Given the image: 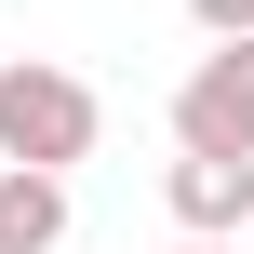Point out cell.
Instances as JSON below:
<instances>
[{
    "label": "cell",
    "mask_w": 254,
    "mask_h": 254,
    "mask_svg": "<svg viewBox=\"0 0 254 254\" xmlns=\"http://www.w3.org/2000/svg\"><path fill=\"white\" fill-rule=\"evenodd\" d=\"M94 134H107L94 80H67L40 54L0 67V174H67V161H94Z\"/></svg>",
    "instance_id": "obj_1"
},
{
    "label": "cell",
    "mask_w": 254,
    "mask_h": 254,
    "mask_svg": "<svg viewBox=\"0 0 254 254\" xmlns=\"http://www.w3.org/2000/svg\"><path fill=\"white\" fill-rule=\"evenodd\" d=\"M174 161H254V40H214L174 80Z\"/></svg>",
    "instance_id": "obj_2"
},
{
    "label": "cell",
    "mask_w": 254,
    "mask_h": 254,
    "mask_svg": "<svg viewBox=\"0 0 254 254\" xmlns=\"http://www.w3.org/2000/svg\"><path fill=\"white\" fill-rule=\"evenodd\" d=\"M161 201H174L188 241H241V228H254V161H174Z\"/></svg>",
    "instance_id": "obj_3"
},
{
    "label": "cell",
    "mask_w": 254,
    "mask_h": 254,
    "mask_svg": "<svg viewBox=\"0 0 254 254\" xmlns=\"http://www.w3.org/2000/svg\"><path fill=\"white\" fill-rule=\"evenodd\" d=\"M67 241V174H0V254H54Z\"/></svg>",
    "instance_id": "obj_4"
},
{
    "label": "cell",
    "mask_w": 254,
    "mask_h": 254,
    "mask_svg": "<svg viewBox=\"0 0 254 254\" xmlns=\"http://www.w3.org/2000/svg\"><path fill=\"white\" fill-rule=\"evenodd\" d=\"M201 13V40H254V0H188Z\"/></svg>",
    "instance_id": "obj_5"
},
{
    "label": "cell",
    "mask_w": 254,
    "mask_h": 254,
    "mask_svg": "<svg viewBox=\"0 0 254 254\" xmlns=\"http://www.w3.org/2000/svg\"><path fill=\"white\" fill-rule=\"evenodd\" d=\"M188 254H228V241H188Z\"/></svg>",
    "instance_id": "obj_6"
}]
</instances>
